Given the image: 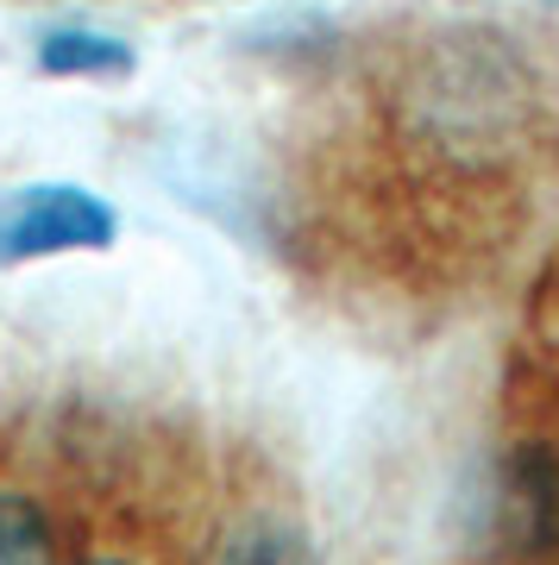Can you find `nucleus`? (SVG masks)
<instances>
[{
    "label": "nucleus",
    "instance_id": "nucleus-7",
    "mask_svg": "<svg viewBox=\"0 0 559 565\" xmlns=\"http://www.w3.org/2000/svg\"><path fill=\"white\" fill-rule=\"evenodd\" d=\"M82 565H133V559H120V553H95V559H82Z\"/></svg>",
    "mask_w": 559,
    "mask_h": 565
},
{
    "label": "nucleus",
    "instance_id": "nucleus-3",
    "mask_svg": "<svg viewBox=\"0 0 559 565\" xmlns=\"http://www.w3.org/2000/svg\"><path fill=\"white\" fill-rule=\"evenodd\" d=\"M491 527L509 559L559 565V434H528L503 452L491 484Z\"/></svg>",
    "mask_w": 559,
    "mask_h": 565
},
{
    "label": "nucleus",
    "instance_id": "nucleus-6",
    "mask_svg": "<svg viewBox=\"0 0 559 565\" xmlns=\"http://www.w3.org/2000/svg\"><path fill=\"white\" fill-rule=\"evenodd\" d=\"M0 565H63L57 527H51L39 497H25V490H0Z\"/></svg>",
    "mask_w": 559,
    "mask_h": 565
},
{
    "label": "nucleus",
    "instance_id": "nucleus-8",
    "mask_svg": "<svg viewBox=\"0 0 559 565\" xmlns=\"http://www.w3.org/2000/svg\"><path fill=\"white\" fill-rule=\"evenodd\" d=\"M540 7H559V0H540Z\"/></svg>",
    "mask_w": 559,
    "mask_h": 565
},
{
    "label": "nucleus",
    "instance_id": "nucleus-5",
    "mask_svg": "<svg viewBox=\"0 0 559 565\" xmlns=\"http://www.w3.org/2000/svg\"><path fill=\"white\" fill-rule=\"evenodd\" d=\"M208 565H327V559H320V546L308 541L296 522H283V515H252V522H240L220 541V553Z\"/></svg>",
    "mask_w": 559,
    "mask_h": 565
},
{
    "label": "nucleus",
    "instance_id": "nucleus-2",
    "mask_svg": "<svg viewBox=\"0 0 559 565\" xmlns=\"http://www.w3.org/2000/svg\"><path fill=\"white\" fill-rule=\"evenodd\" d=\"M120 239V214L82 182H13L0 189V270L70 252H107Z\"/></svg>",
    "mask_w": 559,
    "mask_h": 565
},
{
    "label": "nucleus",
    "instance_id": "nucleus-1",
    "mask_svg": "<svg viewBox=\"0 0 559 565\" xmlns=\"http://www.w3.org/2000/svg\"><path fill=\"white\" fill-rule=\"evenodd\" d=\"M402 114L421 145L446 158L484 163L516 158L540 120V82L503 32H453L440 39L402 88Z\"/></svg>",
    "mask_w": 559,
    "mask_h": 565
},
{
    "label": "nucleus",
    "instance_id": "nucleus-4",
    "mask_svg": "<svg viewBox=\"0 0 559 565\" xmlns=\"http://www.w3.org/2000/svg\"><path fill=\"white\" fill-rule=\"evenodd\" d=\"M39 76H57V82H120L139 70L133 44L114 39V32H95V25H51L32 51Z\"/></svg>",
    "mask_w": 559,
    "mask_h": 565
}]
</instances>
